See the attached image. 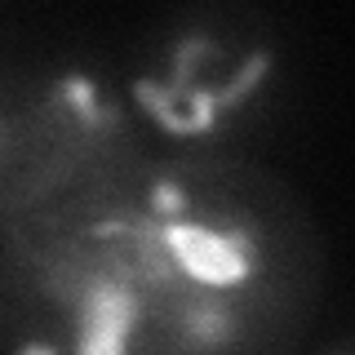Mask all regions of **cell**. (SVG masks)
Listing matches in <instances>:
<instances>
[{
	"label": "cell",
	"instance_id": "6da1fadb",
	"mask_svg": "<svg viewBox=\"0 0 355 355\" xmlns=\"http://www.w3.org/2000/svg\"><path fill=\"white\" fill-rule=\"evenodd\" d=\"M147 164L125 107L89 76L0 98V236L76 214Z\"/></svg>",
	"mask_w": 355,
	"mask_h": 355
},
{
	"label": "cell",
	"instance_id": "7a4b0ae2",
	"mask_svg": "<svg viewBox=\"0 0 355 355\" xmlns=\"http://www.w3.org/2000/svg\"><path fill=\"white\" fill-rule=\"evenodd\" d=\"M271 49L253 36L191 31L169 44L160 62L138 80L142 111L173 138H205L253 98Z\"/></svg>",
	"mask_w": 355,
	"mask_h": 355
},
{
	"label": "cell",
	"instance_id": "3957f363",
	"mask_svg": "<svg viewBox=\"0 0 355 355\" xmlns=\"http://www.w3.org/2000/svg\"><path fill=\"white\" fill-rule=\"evenodd\" d=\"M324 355H355V342H347V347H333V351H324Z\"/></svg>",
	"mask_w": 355,
	"mask_h": 355
}]
</instances>
